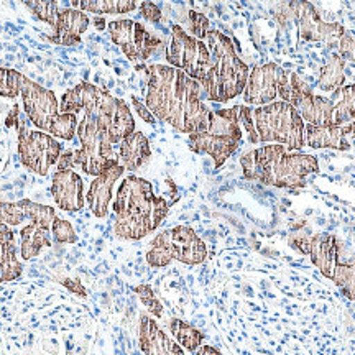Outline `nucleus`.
<instances>
[{"instance_id": "obj_15", "label": "nucleus", "mask_w": 355, "mask_h": 355, "mask_svg": "<svg viewBox=\"0 0 355 355\" xmlns=\"http://www.w3.org/2000/svg\"><path fill=\"white\" fill-rule=\"evenodd\" d=\"M152 247H159L171 257L184 265H199L206 260L207 247L199 235L189 225L163 230L152 241Z\"/></svg>"}, {"instance_id": "obj_25", "label": "nucleus", "mask_w": 355, "mask_h": 355, "mask_svg": "<svg viewBox=\"0 0 355 355\" xmlns=\"http://www.w3.org/2000/svg\"><path fill=\"white\" fill-rule=\"evenodd\" d=\"M304 144L311 148H331L345 152L350 148L343 127H316L306 123L304 125Z\"/></svg>"}, {"instance_id": "obj_11", "label": "nucleus", "mask_w": 355, "mask_h": 355, "mask_svg": "<svg viewBox=\"0 0 355 355\" xmlns=\"http://www.w3.org/2000/svg\"><path fill=\"white\" fill-rule=\"evenodd\" d=\"M168 64L183 71L191 79L201 84L211 69V53L206 43L191 37L181 25L171 26V37L166 44Z\"/></svg>"}, {"instance_id": "obj_17", "label": "nucleus", "mask_w": 355, "mask_h": 355, "mask_svg": "<svg viewBox=\"0 0 355 355\" xmlns=\"http://www.w3.org/2000/svg\"><path fill=\"white\" fill-rule=\"evenodd\" d=\"M55 217L56 211L51 206H44L30 199H20L17 202L0 201V224L8 227H15L26 222L51 230Z\"/></svg>"}, {"instance_id": "obj_23", "label": "nucleus", "mask_w": 355, "mask_h": 355, "mask_svg": "<svg viewBox=\"0 0 355 355\" xmlns=\"http://www.w3.org/2000/svg\"><path fill=\"white\" fill-rule=\"evenodd\" d=\"M119 162L125 171H137L152 157L150 141L141 132H133L119 144Z\"/></svg>"}, {"instance_id": "obj_13", "label": "nucleus", "mask_w": 355, "mask_h": 355, "mask_svg": "<svg viewBox=\"0 0 355 355\" xmlns=\"http://www.w3.org/2000/svg\"><path fill=\"white\" fill-rule=\"evenodd\" d=\"M279 101H285L293 105L301 119L309 125L336 127L332 101L329 97L314 94L296 73L288 74V81L279 91Z\"/></svg>"}, {"instance_id": "obj_24", "label": "nucleus", "mask_w": 355, "mask_h": 355, "mask_svg": "<svg viewBox=\"0 0 355 355\" xmlns=\"http://www.w3.org/2000/svg\"><path fill=\"white\" fill-rule=\"evenodd\" d=\"M24 266L17 255L15 234L8 225L0 224V285L20 278Z\"/></svg>"}, {"instance_id": "obj_14", "label": "nucleus", "mask_w": 355, "mask_h": 355, "mask_svg": "<svg viewBox=\"0 0 355 355\" xmlns=\"http://www.w3.org/2000/svg\"><path fill=\"white\" fill-rule=\"evenodd\" d=\"M107 30L112 42L117 46H121L122 53L130 61L144 63V61L157 55L158 51H166L165 42L155 33L148 32L144 25L135 20H112L107 25Z\"/></svg>"}, {"instance_id": "obj_18", "label": "nucleus", "mask_w": 355, "mask_h": 355, "mask_svg": "<svg viewBox=\"0 0 355 355\" xmlns=\"http://www.w3.org/2000/svg\"><path fill=\"white\" fill-rule=\"evenodd\" d=\"M123 173H125V168L121 165L119 158H115L105 166V170L102 171L99 176H96L94 181L89 184V189L86 193V202L92 214L99 217V219L107 216L109 204L112 201L114 186L119 180H121Z\"/></svg>"}, {"instance_id": "obj_9", "label": "nucleus", "mask_w": 355, "mask_h": 355, "mask_svg": "<svg viewBox=\"0 0 355 355\" xmlns=\"http://www.w3.org/2000/svg\"><path fill=\"white\" fill-rule=\"evenodd\" d=\"M273 17L282 26L296 25L300 40L318 42L324 44H337L345 33V28L337 21H327L313 3L309 2H285L273 8Z\"/></svg>"}, {"instance_id": "obj_3", "label": "nucleus", "mask_w": 355, "mask_h": 355, "mask_svg": "<svg viewBox=\"0 0 355 355\" xmlns=\"http://www.w3.org/2000/svg\"><path fill=\"white\" fill-rule=\"evenodd\" d=\"M0 96L10 99L20 96L26 117L38 130L50 133L55 139H74L79 122L78 115L61 114L60 102L50 89L30 81L19 71L0 68Z\"/></svg>"}, {"instance_id": "obj_35", "label": "nucleus", "mask_w": 355, "mask_h": 355, "mask_svg": "<svg viewBox=\"0 0 355 355\" xmlns=\"http://www.w3.org/2000/svg\"><path fill=\"white\" fill-rule=\"evenodd\" d=\"M135 293L139 295V298L141 300V303L145 304V308L148 309V313L155 318H162L163 316V306L155 296V291L150 288L148 285H140L135 286Z\"/></svg>"}, {"instance_id": "obj_7", "label": "nucleus", "mask_w": 355, "mask_h": 355, "mask_svg": "<svg viewBox=\"0 0 355 355\" xmlns=\"http://www.w3.org/2000/svg\"><path fill=\"white\" fill-rule=\"evenodd\" d=\"M204 43L211 53V69L201 83L206 99L214 102L235 99L245 89L250 74L248 66L239 58L232 40L219 30H209Z\"/></svg>"}, {"instance_id": "obj_22", "label": "nucleus", "mask_w": 355, "mask_h": 355, "mask_svg": "<svg viewBox=\"0 0 355 355\" xmlns=\"http://www.w3.org/2000/svg\"><path fill=\"white\" fill-rule=\"evenodd\" d=\"M308 255L319 272L326 278H331L339 263V242L336 235L321 232L309 237Z\"/></svg>"}, {"instance_id": "obj_4", "label": "nucleus", "mask_w": 355, "mask_h": 355, "mask_svg": "<svg viewBox=\"0 0 355 355\" xmlns=\"http://www.w3.org/2000/svg\"><path fill=\"white\" fill-rule=\"evenodd\" d=\"M241 166L247 180L282 189L303 188L308 176L319 173V163L313 155L296 152L285 145L250 150L242 155Z\"/></svg>"}, {"instance_id": "obj_2", "label": "nucleus", "mask_w": 355, "mask_h": 355, "mask_svg": "<svg viewBox=\"0 0 355 355\" xmlns=\"http://www.w3.org/2000/svg\"><path fill=\"white\" fill-rule=\"evenodd\" d=\"M115 235L122 241H140L162 224L168 216V202L155 196L152 183L139 176H127L114 199Z\"/></svg>"}, {"instance_id": "obj_37", "label": "nucleus", "mask_w": 355, "mask_h": 355, "mask_svg": "<svg viewBox=\"0 0 355 355\" xmlns=\"http://www.w3.org/2000/svg\"><path fill=\"white\" fill-rule=\"evenodd\" d=\"M146 261H148V265L155 266V268H162V266L170 265L173 260L163 248L150 247V250L146 252Z\"/></svg>"}, {"instance_id": "obj_21", "label": "nucleus", "mask_w": 355, "mask_h": 355, "mask_svg": "<svg viewBox=\"0 0 355 355\" xmlns=\"http://www.w3.org/2000/svg\"><path fill=\"white\" fill-rule=\"evenodd\" d=\"M91 19L86 13L76 8H61L58 13V20L55 33L51 35L50 40L56 44H63V46H74V44L81 43V35L89 28Z\"/></svg>"}, {"instance_id": "obj_29", "label": "nucleus", "mask_w": 355, "mask_h": 355, "mask_svg": "<svg viewBox=\"0 0 355 355\" xmlns=\"http://www.w3.org/2000/svg\"><path fill=\"white\" fill-rule=\"evenodd\" d=\"M345 83V73H344V60L343 56L337 53L332 55L326 64L319 69L318 86L321 91L326 92H336L340 89Z\"/></svg>"}, {"instance_id": "obj_43", "label": "nucleus", "mask_w": 355, "mask_h": 355, "mask_svg": "<svg viewBox=\"0 0 355 355\" xmlns=\"http://www.w3.org/2000/svg\"><path fill=\"white\" fill-rule=\"evenodd\" d=\"M343 130H344L345 135H350V137H354V139H355V121L347 123V125H344Z\"/></svg>"}, {"instance_id": "obj_44", "label": "nucleus", "mask_w": 355, "mask_h": 355, "mask_svg": "<svg viewBox=\"0 0 355 355\" xmlns=\"http://www.w3.org/2000/svg\"><path fill=\"white\" fill-rule=\"evenodd\" d=\"M92 21H94V24H96L97 30H104V26H105L104 19H101V17H94V19H92Z\"/></svg>"}, {"instance_id": "obj_38", "label": "nucleus", "mask_w": 355, "mask_h": 355, "mask_svg": "<svg viewBox=\"0 0 355 355\" xmlns=\"http://www.w3.org/2000/svg\"><path fill=\"white\" fill-rule=\"evenodd\" d=\"M140 13L144 15L145 20L152 21V24H158V21L162 20V10H159V7L153 2H141Z\"/></svg>"}, {"instance_id": "obj_8", "label": "nucleus", "mask_w": 355, "mask_h": 355, "mask_svg": "<svg viewBox=\"0 0 355 355\" xmlns=\"http://www.w3.org/2000/svg\"><path fill=\"white\" fill-rule=\"evenodd\" d=\"M239 109L241 105L214 110L211 114L209 127L201 133H193L188 139L191 152L209 155L214 162L216 170L224 165L225 159H229L242 141Z\"/></svg>"}, {"instance_id": "obj_31", "label": "nucleus", "mask_w": 355, "mask_h": 355, "mask_svg": "<svg viewBox=\"0 0 355 355\" xmlns=\"http://www.w3.org/2000/svg\"><path fill=\"white\" fill-rule=\"evenodd\" d=\"M331 279L349 300L355 301V263H337Z\"/></svg>"}, {"instance_id": "obj_30", "label": "nucleus", "mask_w": 355, "mask_h": 355, "mask_svg": "<svg viewBox=\"0 0 355 355\" xmlns=\"http://www.w3.org/2000/svg\"><path fill=\"white\" fill-rule=\"evenodd\" d=\"M170 331L173 337L176 339V343L184 347L189 352H196V350L202 345L204 334L201 331L194 329L193 326H189L188 322L181 321V319L173 318L170 321Z\"/></svg>"}, {"instance_id": "obj_26", "label": "nucleus", "mask_w": 355, "mask_h": 355, "mask_svg": "<svg viewBox=\"0 0 355 355\" xmlns=\"http://www.w3.org/2000/svg\"><path fill=\"white\" fill-rule=\"evenodd\" d=\"M50 230L35 224H26L20 229V255L24 260H32L40 255L44 247H51Z\"/></svg>"}, {"instance_id": "obj_16", "label": "nucleus", "mask_w": 355, "mask_h": 355, "mask_svg": "<svg viewBox=\"0 0 355 355\" xmlns=\"http://www.w3.org/2000/svg\"><path fill=\"white\" fill-rule=\"evenodd\" d=\"M288 81V73L275 63L261 64L252 69L248 74L245 89H243V101L252 107L273 104L279 101V91Z\"/></svg>"}, {"instance_id": "obj_20", "label": "nucleus", "mask_w": 355, "mask_h": 355, "mask_svg": "<svg viewBox=\"0 0 355 355\" xmlns=\"http://www.w3.org/2000/svg\"><path fill=\"white\" fill-rule=\"evenodd\" d=\"M139 339L144 355H184L181 345L170 339L166 332L155 322V319L146 314L140 318Z\"/></svg>"}, {"instance_id": "obj_39", "label": "nucleus", "mask_w": 355, "mask_h": 355, "mask_svg": "<svg viewBox=\"0 0 355 355\" xmlns=\"http://www.w3.org/2000/svg\"><path fill=\"white\" fill-rule=\"evenodd\" d=\"M10 137H8V132L0 125V168L3 166L6 159L8 158V153H10Z\"/></svg>"}, {"instance_id": "obj_34", "label": "nucleus", "mask_w": 355, "mask_h": 355, "mask_svg": "<svg viewBox=\"0 0 355 355\" xmlns=\"http://www.w3.org/2000/svg\"><path fill=\"white\" fill-rule=\"evenodd\" d=\"M186 25H188V30L191 32V37L198 40H206V35L209 32V20H207L206 15L199 13L196 10H189L188 17H186Z\"/></svg>"}, {"instance_id": "obj_32", "label": "nucleus", "mask_w": 355, "mask_h": 355, "mask_svg": "<svg viewBox=\"0 0 355 355\" xmlns=\"http://www.w3.org/2000/svg\"><path fill=\"white\" fill-rule=\"evenodd\" d=\"M25 6L30 8L35 13V17L40 20L46 21L51 28L56 26V20H58V13H60V3L58 2H25Z\"/></svg>"}, {"instance_id": "obj_5", "label": "nucleus", "mask_w": 355, "mask_h": 355, "mask_svg": "<svg viewBox=\"0 0 355 355\" xmlns=\"http://www.w3.org/2000/svg\"><path fill=\"white\" fill-rule=\"evenodd\" d=\"M60 110L61 114L83 112L92 117L105 128L114 145L135 132V121L127 102L86 81L66 91L61 97Z\"/></svg>"}, {"instance_id": "obj_40", "label": "nucleus", "mask_w": 355, "mask_h": 355, "mask_svg": "<svg viewBox=\"0 0 355 355\" xmlns=\"http://www.w3.org/2000/svg\"><path fill=\"white\" fill-rule=\"evenodd\" d=\"M132 104H133V109L137 110V112H139V115L141 119H144L145 122H148V123H155L157 121H155V117H153V114L150 112L148 109H146V105L145 104H141V102L137 99V97H133L132 96Z\"/></svg>"}, {"instance_id": "obj_33", "label": "nucleus", "mask_w": 355, "mask_h": 355, "mask_svg": "<svg viewBox=\"0 0 355 355\" xmlns=\"http://www.w3.org/2000/svg\"><path fill=\"white\" fill-rule=\"evenodd\" d=\"M51 237L55 239L58 243H76L78 235L73 225L68 220L61 219V217H55L51 224Z\"/></svg>"}, {"instance_id": "obj_19", "label": "nucleus", "mask_w": 355, "mask_h": 355, "mask_svg": "<svg viewBox=\"0 0 355 355\" xmlns=\"http://www.w3.org/2000/svg\"><path fill=\"white\" fill-rule=\"evenodd\" d=\"M51 196L60 209L66 212L81 211L86 204L83 178L74 170L56 171L51 178Z\"/></svg>"}, {"instance_id": "obj_1", "label": "nucleus", "mask_w": 355, "mask_h": 355, "mask_svg": "<svg viewBox=\"0 0 355 355\" xmlns=\"http://www.w3.org/2000/svg\"><path fill=\"white\" fill-rule=\"evenodd\" d=\"M146 76L145 105L155 119L181 133H201L209 127L212 110L204 102L201 84L170 64L139 66Z\"/></svg>"}, {"instance_id": "obj_36", "label": "nucleus", "mask_w": 355, "mask_h": 355, "mask_svg": "<svg viewBox=\"0 0 355 355\" xmlns=\"http://www.w3.org/2000/svg\"><path fill=\"white\" fill-rule=\"evenodd\" d=\"M337 48H339V55L343 56V60L345 61H352L355 63V33L354 32H347L343 35V38L339 40L337 43Z\"/></svg>"}, {"instance_id": "obj_42", "label": "nucleus", "mask_w": 355, "mask_h": 355, "mask_svg": "<svg viewBox=\"0 0 355 355\" xmlns=\"http://www.w3.org/2000/svg\"><path fill=\"white\" fill-rule=\"evenodd\" d=\"M194 355H222L219 350L212 347V345H201L196 352H194Z\"/></svg>"}, {"instance_id": "obj_28", "label": "nucleus", "mask_w": 355, "mask_h": 355, "mask_svg": "<svg viewBox=\"0 0 355 355\" xmlns=\"http://www.w3.org/2000/svg\"><path fill=\"white\" fill-rule=\"evenodd\" d=\"M334 104V125L344 127L355 121V84H344L343 87L332 92Z\"/></svg>"}, {"instance_id": "obj_6", "label": "nucleus", "mask_w": 355, "mask_h": 355, "mask_svg": "<svg viewBox=\"0 0 355 355\" xmlns=\"http://www.w3.org/2000/svg\"><path fill=\"white\" fill-rule=\"evenodd\" d=\"M239 122L248 133V141L254 145H285L301 152L304 148V121L293 105L285 101L261 107L239 109Z\"/></svg>"}, {"instance_id": "obj_27", "label": "nucleus", "mask_w": 355, "mask_h": 355, "mask_svg": "<svg viewBox=\"0 0 355 355\" xmlns=\"http://www.w3.org/2000/svg\"><path fill=\"white\" fill-rule=\"evenodd\" d=\"M71 7L81 12L96 13V15H121L133 12L139 3L135 0H74Z\"/></svg>"}, {"instance_id": "obj_10", "label": "nucleus", "mask_w": 355, "mask_h": 355, "mask_svg": "<svg viewBox=\"0 0 355 355\" xmlns=\"http://www.w3.org/2000/svg\"><path fill=\"white\" fill-rule=\"evenodd\" d=\"M76 132L81 148L73 150L74 166L81 168L87 176H99L112 159L119 158L109 133L99 122L86 114L79 119Z\"/></svg>"}, {"instance_id": "obj_41", "label": "nucleus", "mask_w": 355, "mask_h": 355, "mask_svg": "<svg viewBox=\"0 0 355 355\" xmlns=\"http://www.w3.org/2000/svg\"><path fill=\"white\" fill-rule=\"evenodd\" d=\"M61 283H63L64 288H68L71 293H76L79 296H86V290H84V286L81 285V282L76 278H66V279H61Z\"/></svg>"}, {"instance_id": "obj_12", "label": "nucleus", "mask_w": 355, "mask_h": 355, "mask_svg": "<svg viewBox=\"0 0 355 355\" xmlns=\"http://www.w3.org/2000/svg\"><path fill=\"white\" fill-rule=\"evenodd\" d=\"M17 130H19V157L21 165L28 168L30 171L38 176H46L50 168L55 166L63 153V146L50 133L38 130V128H28L26 122L17 121Z\"/></svg>"}]
</instances>
